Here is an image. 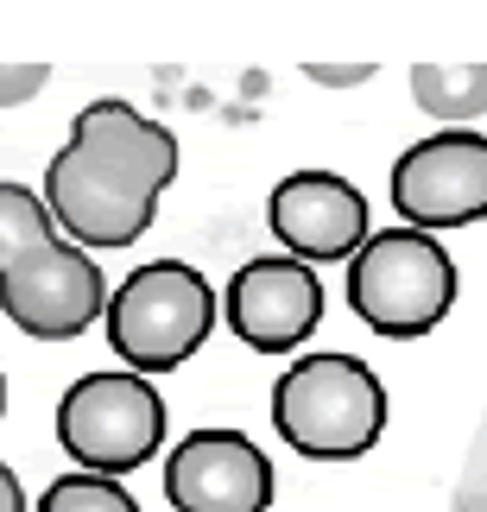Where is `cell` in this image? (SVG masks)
I'll use <instances>...</instances> for the list:
<instances>
[{
	"label": "cell",
	"instance_id": "obj_1",
	"mask_svg": "<svg viewBox=\"0 0 487 512\" xmlns=\"http://www.w3.org/2000/svg\"><path fill=\"white\" fill-rule=\"evenodd\" d=\"M272 430L304 462H355L386 437V386L361 354H298L272 380Z\"/></svg>",
	"mask_w": 487,
	"mask_h": 512
},
{
	"label": "cell",
	"instance_id": "obj_2",
	"mask_svg": "<svg viewBox=\"0 0 487 512\" xmlns=\"http://www.w3.org/2000/svg\"><path fill=\"white\" fill-rule=\"evenodd\" d=\"M462 272L450 260V247L437 234L418 228H374L367 247L348 260V310L386 342H418L456 310Z\"/></svg>",
	"mask_w": 487,
	"mask_h": 512
},
{
	"label": "cell",
	"instance_id": "obj_3",
	"mask_svg": "<svg viewBox=\"0 0 487 512\" xmlns=\"http://www.w3.org/2000/svg\"><path fill=\"white\" fill-rule=\"evenodd\" d=\"M216 285L203 279L190 260H146L133 266L121 285L108 291V348L121 354L127 373H171L209 342L216 329Z\"/></svg>",
	"mask_w": 487,
	"mask_h": 512
},
{
	"label": "cell",
	"instance_id": "obj_4",
	"mask_svg": "<svg viewBox=\"0 0 487 512\" xmlns=\"http://www.w3.org/2000/svg\"><path fill=\"white\" fill-rule=\"evenodd\" d=\"M57 443L83 475H133L165 449V392L146 373H83L57 399Z\"/></svg>",
	"mask_w": 487,
	"mask_h": 512
},
{
	"label": "cell",
	"instance_id": "obj_5",
	"mask_svg": "<svg viewBox=\"0 0 487 512\" xmlns=\"http://www.w3.org/2000/svg\"><path fill=\"white\" fill-rule=\"evenodd\" d=\"M108 291L114 285L95 266V253L51 234L0 272V317L32 342H76L108 317Z\"/></svg>",
	"mask_w": 487,
	"mask_h": 512
},
{
	"label": "cell",
	"instance_id": "obj_6",
	"mask_svg": "<svg viewBox=\"0 0 487 512\" xmlns=\"http://www.w3.org/2000/svg\"><path fill=\"white\" fill-rule=\"evenodd\" d=\"M393 209L418 234H450L487 222V133L481 127H437L393 159Z\"/></svg>",
	"mask_w": 487,
	"mask_h": 512
},
{
	"label": "cell",
	"instance_id": "obj_7",
	"mask_svg": "<svg viewBox=\"0 0 487 512\" xmlns=\"http://www.w3.org/2000/svg\"><path fill=\"white\" fill-rule=\"evenodd\" d=\"M222 323L253 354H298L323 329V279L291 253H253L222 291Z\"/></svg>",
	"mask_w": 487,
	"mask_h": 512
},
{
	"label": "cell",
	"instance_id": "obj_8",
	"mask_svg": "<svg viewBox=\"0 0 487 512\" xmlns=\"http://www.w3.org/2000/svg\"><path fill=\"white\" fill-rule=\"evenodd\" d=\"M266 228L279 253L304 266H348L374 234L367 190L342 171H285L266 196Z\"/></svg>",
	"mask_w": 487,
	"mask_h": 512
},
{
	"label": "cell",
	"instance_id": "obj_9",
	"mask_svg": "<svg viewBox=\"0 0 487 512\" xmlns=\"http://www.w3.org/2000/svg\"><path fill=\"white\" fill-rule=\"evenodd\" d=\"M272 494V456L235 424H197L165 456V500L178 512H266Z\"/></svg>",
	"mask_w": 487,
	"mask_h": 512
},
{
	"label": "cell",
	"instance_id": "obj_10",
	"mask_svg": "<svg viewBox=\"0 0 487 512\" xmlns=\"http://www.w3.org/2000/svg\"><path fill=\"white\" fill-rule=\"evenodd\" d=\"M45 209L64 241H76L83 253L102 247H133L159 215V196H140L133 184H121L102 159H89L83 146H64L45 165Z\"/></svg>",
	"mask_w": 487,
	"mask_h": 512
},
{
	"label": "cell",
	"instance_id": "obj_11",
	"mask_svg": "<svg viewBox=\"0 0 487 512\" xmlns=\"http://www.w3.org/2000/svg\"><path fill=\"white\" fill-rule=\"evenodd\" d=\"M70 146H83L89 159H102L121 184H133L140 196H165L178 184V133L165 121H152L146 108L121 102V95H95V102L70 121Z\"/></svg>",
	"mask_w": 487,
	"mask_h": 512
},
{
	"label": "cell",
	"instance_id": "obj_12",
	"mask_svg": "<svg viewBox=\"0 0 487 512\" xmlns=\"http://www.w3.org/2000/svg\"><path fill=\"white\" fill-rule=\"evenodd\" d=\"M412 102L443 127H469L487 114V64H418Z\"/></svg>",
	"mask_w": 487,
	"mask_h": 512
},
{
	"label": "cell",
	"instance_id": "obj_13",
	"mask_svg": "<svg viewBox=\"0 0 487 512\" xmlns=\"http://www.w3.org/2000/svg\"><path fill=\"white\" fill-rule=\"evenodd\" d=\"M51 234H57V222H51V209H45V190L0 177V272H7L26 247L51 241Z\"/></svg>",
	"mask_w": 487,
	"mask_h": 512
},
{
	"label": "cell",
	"instance_id": "obj_14",
	"mask_svg": "<svg viewBox=\"0 0 487 512\" xmlns=\"http://www.w3.org/2000/svg\"><path fill=\"white\" fill-rule=\"evenodd\" d=\"M32 512H146L140 500L127 494V481H114V475H57L45 494H38Z\"/></svg>",
	"mask_w": 487,
	"mask_h": 512
},
{
	"label": "cell",
	"instance_id": "obj_15",
	"mask_svg": "<svg viewBox=\"0 0 487 512\" xmlns=\"http://www.w3.org/2000/svg\"><path fill=\"white\" fill-rule=\"evenodd\" d=\"M51 70L45 64H0V108H26L32 95H45Z\"/></svg>",
	"mask_w": 487,
	"mask_h": 512
},
{
	"label": "cell",
	"instance_id": "obj_16",
	"mask_svg": "<svg viewBox=\"0 0 487 512\" xmlns=\"http://www.w3.org/2000/svg\"><path fill=\"white\" fill-rule=\"evenodd\" d=\"M304 76H310V83H367L374 70H367V64H348V70L342 64H310Z\"/></svg>",
	"mask_w": 487,
	"mask_h": 512
},
{
	"label": "cell",
	"instance_id": "obj_17",
	"mask_svg": "<svg viewBox=\"0 0 487 512\" xmlns=\"http://www.w3.org/2000/svg\"><path fill=\"white\" fill-rule=\"evenodd\" d=\"M0 512H32V500H26V487H19V475L7 462H0Z\"/></svg>",
	"mask_w": 487,
	"mask_h": 512
},
{
	"label": "cell",
	"instance_id": "obj_18",
	"mask_svg": "<svg viewBox=\"0 0 487 512\" xmlns=\"http://www.w3.org/2000/svg\"><path fill=\"white\" fill-rule=\"evenodd\" d=\"M0 418H7V367H0Z\"/></svg>",
	"mask_w": 487,
	"mask_h": 512
},
{
	"label": "cell",
	"instance_id": "obj_19",
	"mask_svg": "<svg viewBox=\"0 0 487 512\" xmlns=\"http://www.w3.org/2000/svg\"><path fill=\"white\" fill-rule=\"evenodd\" d=\"M456 512H475V506H456Z\"/></svg>",
	"mask_w": 487,
	"mask_h": 512
}]
</instances>
